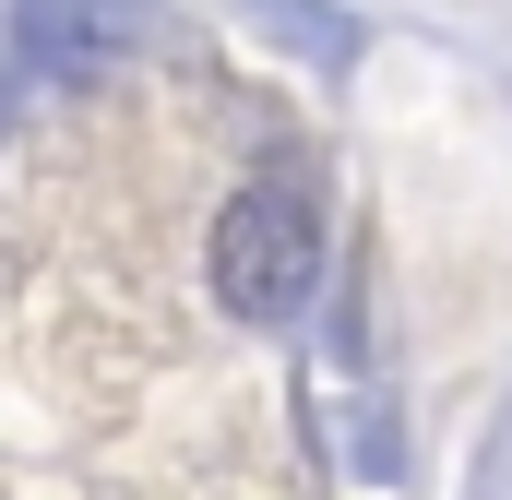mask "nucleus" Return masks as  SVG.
I'll return each mask as SVG.
<instances>
[{"label": "nucleus", "mask_w": 512, "mask_h": 500, "mask_svg": "<svg viewBox=\"0 0 512 500\" xmlns=\"http://www.w3.org/2000/svg\"><path fill=\"white\" fill-rule=\"evenodd\" d=\"M310 274H322V215H310V191L298 179H251L227 215H215V298L274 334V322H298L310 310Z\"/></svg>", "instance_id": "nucleus-1"}]
</instances>
